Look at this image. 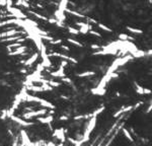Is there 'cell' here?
<instances>
[{"mask_svg":"<svg viewBox=\"0 0 152 146\" xmlns=\"http://www.w3.org/2000/svg\"><path fill=\"white\" fill-rule=\"evenodd\" d=\"M130 55L133 57V58H142V57L146 56V52L142 51V50L137 49V50H136V51L132 52V53H131Z\"/></svg>","mask_w":152,"mask_h":146,"instance_id":"6da1fadb","label":"cell"},{"mask_svg":"<svg viewBox=\"0 0 152 146\" xmlns=\"http://www.w3.org/2000/svg\"><path fill=\"white\" fill-rule=\"evenodd\" d=\"M134 86H135V90L138 94H144V87H142L141 85L137 83V82H134Z\"/></svg>","mask_w":152,"mask_h":146,"instance_id":"7a4b0ae2","label":"cell"},{"mask_svg":"<svg viewBox=\"0 0 152 146\" xmlns=\"http://www.w3.org/2000/svg\"><path fill=\"white\" fill-rule=\"evenodd\" d=\"M119 39L121 41H133L134 40L133 36H130L126 35V34H121V35L119 36Z\"/></svg>","mask_w":152,"mask_h":146,"instance_id":"3957f363","label":"cell"},{"mask_svg":"<svg viewBox=\"0 0 152 146\" xmlns=\"http://www.w3.org/2000/svg\"><path fill=\"white\" fill-rule=\"evenodd\" d=\"M127 29H128V31H130V33H132V34H139V35H141V34H143V31H142V29H135V27L128 26V27H127Z\"/></svg>","mask_w":152,"mask_h":146,"instance_id":"277c9868","label":"cell"},{"mask_svg":"<svg viewBox=\"0 0 152 146\" xmlns=\"http://www.w3.org/2000/svg\"><path fill=\"white\" fill-rule=\"evenodd\" d=\"M123 132H124V135L127 137V139H128L129 141H131V142H133V141H134V139H133L132 135H131L130 132H129L128 130H127V129H123Z\"/></svg>","mask_w":152,"mask_h":146,"instance_id":"5b68a950","label":"cell"},{"mask_svg":"<svg viewBox=\"0 0 152 146\" xmlns=\"http://www.w3.org/2000/svg\"><path fill=\"white\" fill-rule=\"evenodd\" d=\"M92 75H94V72L86 71V72H83V73H80L78 76H79V77H86V76H92Z\"/></svg>","mask_w":152,"mask_h":146,"instance_id":"8992f818","label":"cell"},{"mask_svg":"<svg viewBox=\"0 0 152 146\" xmlns=\"http://www.w3.org/2000/svg\"><path fill=\"white\" fill-rule=\"evenodd\" d=\"M98 26L100 27V29H103V31H108V33H110V31H112V29H110V27H108V26H103V24H98Z\"/></svg>","mask_w":152,"mask_h":146,"instance_id":"52a82bcc","label":"cell"},{"mask_svg":"<svg viewBox=\"0 0 152 146\" xmlns=\"http://www.w3.org/2000/svg\"><path fill=\"white\" fill-rule=\"evenodd\" d=\"M152 111V99H151V102H150V104H149V107H148V109H147V111H146V113L147 114H149L150 112Z\"/></svg>","mask_w":152,"mask_h":146,"instance_id":"ba28073f","label":"cell"},{"mask_svg":"<svg viewBox=\"0 0 152 146\" xmlns=\"http://www.w3.org/2000/svg\"><path fill=\"white\" fill-rule=\"evenodd\" d=\"M152 92L151 89H149V88H144V94H150Z\"/></svg>","mask_w":152,"mask_h":146,"instance_id":"9c48e42d","label":"cell"},{"mask_svg":"<svg viewBox=\"0 0 152 146\" xmlns=\"http://www.w3.org/2000/svg\"><path fill=\"white\" fill-rule=\"evenodd\" d=\"M146 56H152V50H149V51L146 52Z\"/></svg>","mask_w":152,"mask_h":146,"instance_id":"30bf717a","label":"cell"},{"mask_svg":"<svg viewBox=\"0 0 152 146\" xmlns=\"http://www.w3.org/2000/svg\"><path fill=\"white\" fill-rule=\"evenodd\" d=\"M149 2H150V3H152V0H149Z\"/></svg>","mask_w":152,"mask_h":146,"instance_id":"8fae6325","label":"cell"}]
</instances>
